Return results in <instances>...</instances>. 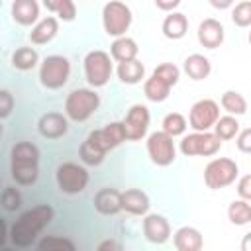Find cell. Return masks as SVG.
<instances>
[{
  "mask_svg": "<svg viewBox=\"0 0 251 251\" xmlns=\"http://www.w3.org/2000/svg\"><path fill=\"white\" fill-rule=\"evenodd\" d=\"M222 149V139L210 131H192L182 135L178 143V151L184 157H212Z\"/></svg>",
  "mask_w": 251,
  "mask_h": 251,
  "instance_id": "obj_8",
  "label": "cell"
},
{
  "mask_svg": "<svg viewBox=\"0 0 251 251\" xmlns=\"http://www.w3.org/2000/svg\"><path fill=\"white\" fill-rule=\"evenodd\" d=\"M235 145H237V149L241 151V153H251V129L249 127H243V129H239L237 131V135H235Z\"/></svg>",
  "mask_w": 251,
  "mask_h": 251,
  "instance_id": "obj_39",
  "label": "cell"
},
{
  "mask_svg": "<svg viewBox=\"0 0 251 251\" xmlns=\"http://www.w3.org/2000/svg\"><path fill=\"white\" fill-rule=\"evenodd\" d=\"M0 206L6 210V212H16L20 210L22 206V194L16 186H6L2 192H0Z\"/></svg>",
  "mask_w": 251,
  "mask_h": 251,
  "instance_id": "obj_35",
  "label": "cell"
},
{
  "mask_svg": "<svg viewBox=\"0 0 251 251\" xmlns=\"http://www.w3.org/2000/svg\"><path fill=\"white\" fill-rule=\"evenodd\" d=\"M220 118V104L212 98H202L190 106L188 112V127L194 131H210Z\"/></svg>",
  "mask_w": 251,
  "mask_h": 251,
  "instance_id": "obj_11",
  "label": "cell"
},
{
  "mask_svg": "<svg viewBox=\"0 0 251 251\" xmlns=\"http://www.w3.org/2000/svg\"><path fill=\"white\" fill-rule=\"evenodd\" d=\"M35 247L39 251H75L76 249L75 241L63 235H45L39 241H35Z\"/></svg>",
  "mask_w": 251,
  "mask_h": 251,
  "instance_id": "obj_31",
  "label": "cell"
},
{
  "mask_svg": "<svg viewBox=\"0 0 251 251\" xmlns=\"http://www.w3.org/2000/svg\"><path fill=\"white\" fill-rule=\"evenodd\" d=\"M2 133H4V127H2V124H0V137H2Z\"/></svg>",
  "mask_w": 251,
  "mask_h": 251,
  "instance_id": "obj_46",
  "label": "cell"
},
{
  "mask_svg": "<svg viewBox=\"0 0 251 251\" xmlns=\"http://www.w3.org/2000/svg\"><path fill=\"white\" fill-rule=\"evenodd\" d=\"M39 65V53L29 47V45H22L12 53V67L18 71H31Z\"/></svg>",
  "mask_w": 251,
  "mask_h": 251,
  "instance_id": "obj_27",
  "label": "cell"
},
{
  "mask_svg": "<svg viewBox=\"0 0 251 251\" xmlns=\"http://www.w3.org/2000/svg\"><path fill=\"white\" fill-rule=\"evenodd\" d=\"M239 176V165L229 157H216L204 169V182L212 190H222L233 184Z\"/></svg>",
  "mask_w": 251,
  "mask_h": 251,
  "instance_id": "obj_9",
  "label": "cell"
},
{
  "mask_svg": "<svg viewBox=\"0 0 251 251\" xmlns=\"http://www.w3.org/2000/svg\"><path fill=\"white\" fill-rule=\"evenodd\" d=\"M86 139L102 153H108L112 149H116L118 145H122L126 141V131H124V126L122 122H110L106 124L104 127L100 129H92Z\"/></svg>",
  "mask_w": 251,
  "mask_h": 251,
  "instance_id": "obj_13",
  "label": "cell"
},
{
  "mask_svg": "<svg viewBox=\"0 0 251 251\" xmlns=\"http://www.w3.org/2000/svg\"><path fill=\"white\" fill-rule=\"evenodd\" d=\"M71 61L65 55H47L39 63V82L47 90H59L69 82Z\"/></svg>",
  "mask_w": 251,
  "mask_h": 251,
  "instance_id": "obj_6",
  "label": "cell"
},
{
  "mask_svg": "<svg viewBox=\"0 0 251 251\" xmlns=\"http://www.w3.org/2000/svg\"><path fill=\"white\" fill-rule=\"evenodd\" d=\"M61 2H63V0H41V6H43L47 12H51V14H57V10H59Z\"/></svg>",
  "mask_w": 251,
  "mask_h": 251,
  "instance_id": "obj_43",
  "label": "cell"
},
{
  "mask_svg": "<svg viewBox=\"0 0 251 251\" xmlns=\"http://www.w3.org/2000/svg\"><path fill=\"white\" fill-rule=\"evenodd\" d=\"M57 33H59V20H57L55 16H47V18L37 20V22L31 25L29 41H31L33 45H47L49 41L55 39Z\"/></svg>",
  "mask_w": 251,
  "mask_h": 251,
  "instance_id": "obj_20",
  "label": "cell"
},
{
  "mask_svg": "<svg viewBox=\"0 0 251 251\" xmlns=\"http://www.w3.org/2000/svg\"><path fill=\"white\" fill-rule=\"evenodd\" d=\"M53 218H55V210L49 204H37L22 212L8 231L10 241L20 249H27L35 245L39 233L53 222Z\"/></svg>",
  "mask_w": 251,
  "mask_h": 251,
  "instance_id": "obj_1",
  "label": "cell"
},
{
  "mask_svg": "<svg viewBox=\"0 0 251 251\" xmlns=\"http://www.w3.org/2000/svg\"><path fill=\"white\" fill-rule=\"evenodd\" d=\"M137 55H139V47H137V41L135 39H131L127 35L114 37V41L110 45V57H112V61L124 63V61L137 59Z\"/></svg>",
  "mask_w": 251,
  "mask_h": 251,
  "instance_id": "obj_23",
  "label": "cell"
},
{
  "mask_svg": "<svg viewBox=\"0 0 251 251\" xmlns=\"http://www.w3.org/2000/svg\"><path fill=\"white\" fill-rule=\"evenodd\" d=\"M82 67H84V78L92 88L106 86L114 75V61L110 53L102 49L88 51L82 59Z\"/></svg>",
  "mask_w": 251,
  "mask_h": 251,
  "instance_id": "obj_4",
  "label": "cell"
},
{
  "mask_svg": "<svg viewBox=\"0 0 251 251\" xmlns=\"http://www.w3.org/2000/svg\"><path fill=\"white\" fill-rule=\"evenodd\" d=\"M90 175L88 169L82 163H75V161H65L57 167L55 171V182L57 188L63 194H80L84 192V188L88 186Z\"/></svg>",
  "mask_w": 251,
  "mask_h": 251,
  "instance_id": "obj_5",
  "label": "cell"
},
{
  "mask_svg": "<svg viewBox=\"0 0 251 251\" xmlns=\"http://www.w3.org/2000/svg\"><path fill=\"white\" fill-rule=\"evenodd\" d=\"M212 129H214V133H216L222 141H227V139H233L241 127H239L237 116L227 114V116H220V118L216 120V124H214Z\"/></svg>",
  "mask_w": 251,
  "mask_h": 251,
  "instance_id": "obj_30",
  "label": "cell"
},
{
  "mask_svg": "<svg viewBox=\"0 0 251 251\" xmlns=\"http://www.w3.org/2000/svg\"><path fill=\"white\" fill-rule=\"evenodd\" d=\"M39 147L31 141H18L10 149V175L18 186H31L39 178Z\"/></svg>",
  "mask_w": 251,
  "mask_h": 251,
  "instance_id": "obj_2",
  "label": "cell"
},
{
  "mask_svg": "<svg viewBox=\"0 0 251 251\" xmlns=\"http://www.w3.org/2000/svg\"><path fill=\"white\" fill-rule=\"evenodd\" d=\"M171 88L173 86L167 80H163L161 76H157L153 73H151V76L143 78V94L151 102H165L171 94Z\"/></svg>",
  "mask_w": 251,
  "mask_h": 251,
  "instance_id": "obj_26",
  "label": "cell"
},
{
  "mask_svg": "<svg viewBox=\"0 0 251 251\" xmlns=\"http://www.w3.org/2000/svg\"><path fill=\"white\" fill-rule=\"evenodd\" d=\"M104 157H106V153L98 151V149H96L88 139H84V141L80 143V147H78V159H80V163H82V165L98 167V165L104 161Z\"/></svg>",
  "mask_w": 251,
  "mask_h": 251,
  "instance_id": "obj_33",
  "label": "cell"
},
{
  "mask_svg": "<svg viewBox=\"0 0 251 251\" xmlns=\"http://www.w3.org/2000/svg\"><path fill=\"white\" fill-rule=\"evenodd\" d=\"M14 110V96L10 90H0V120L8 118Z\"/></svg>",
  "mask_w": 251,
  "mask_h": 251,
  "instance_id": "obj_38",
  "label": "cell"
},
{
  "mask_svg": "<svg viewBox=\"0 0 251 251\" xmlns=\"http://www.w3.org/2000/svg\"><path fill=\"white\" fill-rule=\"evenodd\" d=\"M94 210L102 216H116L118 212H122V204H120V190L116 188H100L94 194Z\"/></svg>",
  "mask_w": 251,
  "mask_h": 251,
  "instance_id": "obj_21",
  "label": "cell"
},
{
  "mask_svg": "<svg viewBox=\"0 0 251 251\" xmlns=\"http://www.w3.org/2000/svg\"><path fill=\"white\" fill-rule=\"evenodd\" d=\"M10 16L18 25L29 27L39 20V2L37 0H14Z\"/></svg>",
  "mask_w": 251,
  "mask_h": 251,
  "instance_id": "obj_18",
  "label": "cell"
},
{
  "mask_svg": "<svg viewBox=\"0 0 251 251\" xmlns=\"http://www.w3.org/2000/svg\"><path fill=\"white\" fill-rule=\"evenodd\" d=\"M141 229H143V235L149 243H155V245H163L165 241H169L171 237V224L165 216L161 214H145L143 216V222H141Z\"/></svg>",
  "mask_w": 251,
  "mask_h": 251,
  "instance_id": "obj_14",
  "label": "cell"
},
{
  "mask_svg": "<svg viewBox=\"0 0 251 251\" xmlns=\"http://www.w3.org/2000/svg\"><path fill=\"white\" fill-rule=\"evenodd\" d=\"M220 106L231 116H243L247 112V100L237 90H226L220 96Z\"/></svg>",
  "mask_w": 251,
  "mask_h": 251,
  "instance_id": "obj_28",
  "label": "cell"
},
{
  "mask_svg": "<svg viewBox=\"0 0 251 251\" xmlns=\"http://www.w3.org/2000/svg\"><path fill=\"white\" fill-rule=\"evenodd\" d=\"M182 0H155V6L163 12H175Z\"/></svg>",
  "mask_w": 251,
  "mask_h": 251,
  "instance_id": "obj_42",
  "label": "cell"
},
{
  "mask_svg": "<svg viewBox=\"0 0 251 251\" xmlns=\"http://www.w3.org/2000/svg\"><path fill=\"white\" fill-rule=\"evenodd\" d=\"M55 18L61 20V22H73L76 18V4H75V0H63L59 10H57V14H55Z\"/></svg>",
  "mask_w": 251,
  "mask_h": 251,
  "instance_id": "obj_37",
  "label": "cell"
},
{
  "mask_svg": "<svg viewBox=\"0 0 251 251\" xmlns=\"http://www.w3.org/2000/svg\"><path fill=\"white\" fill-rule=\"evenodd\" d=\"M171 235H173V245L176 251H200L204 247L202 233L192 226H182Z\"/></svg>",
  "mask_w": 251,
  "mask_h": 251,
  "instance_id": "obj_19",
  "label": "cell"
},
{
  "mask_svg": "<svg viewBox=\"0 0 251 251\" xmlns=\"http://www.w3.org/2000/svg\"><path fill=\"white\" fill-rule=\"evenodd\" d=\"M163 131L169 133L171 137H178V135H184L186 127H188V122L186 118L180 114V112H171L163 118Z\"/></svg>",
  "mask_w": 251,
  "mask_h": 251,
  "instance_id": "obj_32",
  "label": "cell"
},
{
  "mask_svg": "<svg viewBox=\"0 0 251 251\" xmlns=\"http://www.w3.org/2000/svg\"><path fill=\"white\" fill-rule=\"evenodd\" d=\"M145 147H147V155H149L151 163L157 165V167H169L176 159L175 137H171L163 129L149 133L147 141H145Z\"/></svg>",
  "mask_w": 251,
  "mask_h": 251,
  "instance_id": "obj_10",
  "label": "cell"
},
{
  "mask_svg": "<svg viewBox=\"0 0 251 251\" xmlns=\"http://www.w3.org/2000/svg\"><path fill=\"white\" fill-rule=\"evenodd\" d=\"M100 108V94L94 88H75L65 98V116L71 122H86Z\"/></svg>",
  "mask_w": 251,
  "mask_h": 251,
  "instance_id": "obj_3",
  "label": "cell"
},
{
  "mask_svg": "<svg viewBox=\"0 0 251 251\" xmlns=\"http://www.w3.org/2000/svg\"><path fill=\"white\" fill-rule=\"evenodd\" d=\"M96 249H98V251H122L124 247H122V243L116 241V239H104V241L98 243Z\"/></svg>",
  "mask_w": 251,
  "mask_h": 251,
  "instance_id": "obj_41",
  "label": "cell"
},
{
  "mask_svg": "<svg viewBox=\"0 0 251 251\" xmlns=\"http://www.w3.org/2000/svg\"><path fill=\"white\" fill-rule=\"evenodd\" d=\"M237 194H239V198L251 200V175H243L237 180Z\"/></svg>",
  "mask_w": 251,
  "mask_h": 251,
  "instance_id": "obj_40",
  "label": "cell"
},
{
  "mask_svg": "<svg viewBox=\"0 0 251 251\" xmlns=\"http://www.w3.org/2000/svg\"><path fill=\"white\" fill-rule=\"evenodd\" d=\"M198 43L206 49H218L226 39V29L220 20L216 18H204L196 31Z\"/></svg>",
  "mask_w": 251,
  "mask_h": 251,
  "instance_id": "obj_15",
  "label": "cell"
},
{
  "mask_svg": "<svg viewBox=\"0 0 251 251\" xmlns=\"http://www.w3.org/2000/svg\"><path fill=\"white\" fill-rule=\"evenodd\" d=\"M0 8H2V0H0Z\"/></svg>",
  "mask_w": 251,
  "mask_h": 251,
  "instance_id": "obj_47",
  "label": "cell"
},
{
  "mask_svg": "<svg viewBox=\"0 0 251 251\" xmlns=\"http://www.w3.org/2000/svg\"><path fill=\"white\" fill-rule=\"evenodd\" d=\"M227 220L233 226H249L251 224V204L245 198H237L227 206Z\"/></svg>",
  "mask_w": 251,
  "mask_h": 251,
  "instance_id": "obj_29",
  "label": "cell"
},
{
  "mask_svg": "<svg viewBox=\"0 0 251 251\" xmlns=\"http://www.w3.org/2000/svg\"><path fill=\"white\" fill-rule=\"evenodd\" d=\"M161 31L167 39H182L188 31V18L182 12H169V16H165L163 24H161Z\"/></svg>",
  "mask_w": 251,
  "mask_h": 251,
  "instance_id": "obj_22",
  "label": "cell"
},
{
  "mask_svg": "<svg viewBox=\"0 0 251 251\" xmlns=\"http://www.w3.org/2000/svg\"><path fill=\"white\" fill-rule=\"evenodd\" d=\"M231 22L243 29L251 25V2L249 0L235 2V6L231 8Z\"/></svg>",
  "mask_w": 251,
  "mask_h": 251,
  "instance_id": "obj_34",
  "label": "cell"
},
{
  "mask_svg": "<svg viewBox=\"0 0 251 251\" xmlns=\"http://www.w3.org/2000/svg\"><path fill=\"white\" fill-rule=\"evenodd\" d=\"M149 124H151L149 108L145 104H133L122 120L126 141H141L149 131Z\"/></svg>",
  "mask_w": 251,
  "mask_h": 251,
  "instance_id": "obj_12",
  "label": "cell"
},
{
  "mask_svg": "<svg viewBox=\"0 0 251 251\" xmlns=\"http://www.w3.org/2000/svg\"><path fill=\"white\" fill-rule=\"evenodd\" d=\"M37 131L45 139H59L69 131V118L61 112H45L37 122Z\"/></svg>",
  "mask_w": 251,
  "mask_h": 251,
  "instance_id": "obj_16",
  "label": "cell"
},
{
  "mask_svg": "<svg viewBox=\"0 0 251 251\" xmlns=\"http://www.w3.org/2000/svg\"><path fill=\"white\" fill-rule=\"evenodd\" d=\"M216 10H227V8H231L233 4H235V0H208Z\"/></svg>",
  "mask_w": 251,
  "mask_h": 251,
  "instance_id": "obj_44",
  "label": "cell"
},
{
  "mask_svg": "<svg viewBox=\"0 0 251 251\" xmlns=\"http://www.w3.org/2000/svg\"><path fill=\"white\" fill-rule=\"evenodd\" d=\"M8 231H10V229H8V226H6V222H4L2 218H0V249H2V247L6 245V241L10 239V235H8Z\"/></svg>",
  "mask_w": 251,
  "mask_h": 251,
  "instance_id": "obj_45",
  "label": "cell"
},
{
  "mask_svg": "<svg viewBox=\"0 0 251 251\" xmlns=\"http://www.w3.org/2000/svg\"><path fill=\"white\" fill-rule=\"evenodd\" d=\"M182 71H184L186 76L192 78V80H204V78H208L210 73H212V63H210V59H208L206 55H202V53H192V55H188V57L184 59Z\"/></svg>",
  "mask_w": 251,
  "mask_h": 251,
  "instance_id": "obj_24",
  "label": "cell"
},
{
  "mask_svg": "<svg viewBox=\"0 0 251 251\" xmlns=\"http://www.w3.org/2000/svg\"><path fill=\"white\" fill-rule=\"evenodd\" d=\"M116 75L124 84H139L145 78V65L139 59L124 61V63H118Z\"/></svg>",
  "mask_w": 251,
  "mask_h": 251,
  "instance_id": "obj_25",
  "label": "cell"
},
{
  "mask_svg": "<svg viewBox=\"0 0 251 251\" xmlns=\"http://www.w3.org/2000/svg\"><path fill=\"white\" fill-rule=\"evenodd\" d=\"M120 204L122 210L131 216H145L151 206L147 192H143L141 188H126L124 192H120Z\"/></svg>",
  "mask_w": 251,
  "mask_h": 251,
  "instance_id": "obj_17",
  "label": "cell"
},
{
  "mask_svg": "<svg viewBox=\"0 0 251 251\" xmlns=\"http://www.w3.org/2000/svg\"><path fill=\"white\" fill-rule=\"evenodd\" d=\"M153 75L161 76V78L167 80L171 86H175V84L178 82V78H180V69H178L175 63H161V65H157V67L153 69Z\"/></svg>",
  "mask_w": 251,
  "mask_h": 251,
  "instance_id": "obj_36",
  "label": "cell"
},
{
  "mask_svg": "<svg viewBox=\"0 0 251 251\" xmlns=\"http://www.w3.org/2000/svg\"><path fill=\"white\" fill-rule=\"evenodd\" d=\"M133 22L131 8L126 2L120 0H110L102 8V27L110 37H120L126 35Z\"/></svg>",
  "mask_w": 251,
  "mask_h": 251,
  "instance_id": "obj_7",
  "label": "cell"
}]
</instances>
